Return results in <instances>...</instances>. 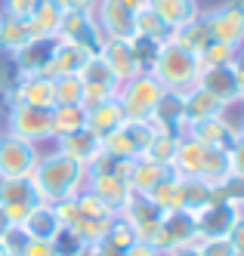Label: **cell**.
I'll return each instance as SVG.
<instances>
[{
  "label": "cell",
  "instance_id": "obj_1",
  "mask_svg": "<svg viewBox=\"0 0 244 256\" xmlns=\"http://www.w3.org/2000/svg\"><path fill=\"white\" fill-rule=\"evenodd\" d=\"M87 164L74 160L71 154L59 152L56 145L41 152V160L31 173V182L37 194L44 198V204H59V200H68L74 194H81L87 186Z\"/></svg>",
  "mask_w": 244,
  "mask_h": 256
},
{
  "label": "cell",
  "instance_id": "obj_2",
  "mask_svg": "<svg viewBox=\"0 0 244 256\" xmlns=\"http://www.w3.org/2000/svg\"><path fill=\"white\" fill-rule=\"evenodd\" d=\"M53 210L59 216L62 228H71L84 244L99 241V238L108 232V226L118 219V213H111L105 204H99L90 192H81V194H74L68 200H59V204H53Z\"/></svg>",
  "mask_w": 244,
  "mask_h": 256
},
{
  "label": "cell",
  "instance_id": "obj_3",
  "mask_svg": "<svg viewBox=\"0 0 244 256\" xmlns=\"http://www.w3.org/2000/svg\"><path fill=\"white\" fill-rule=\"evenodd\" d=\"M198 56L195 52H189L185 46L167 40L158 46V56L152 62V68H148V74H152L164 90H176V93H182V90L195 86V78H198Z\"/></svg>",
  "mask_w": 244,
  "mask_h": 256
},
{
  "label": "cell",
  "instance_id": "obj_4",
  "mask_svg": "<svg viewBox=\"0 0 244 256\" xmlns=\"http://www.w3.org/2000/svg\"><path fill=\"white\" fill-rule=\"evenodd\" d=\"M4 133H13L19 139H28L34 145H50L53 142V126H50V108L22 105L13 102L4 105Z\"/></svg>",
  "mask_w": 244,
  "mask_h": 256
},
{
  "label": "cell",
  "instance_id": "obj_5",
  "mask_svg": "<svg viewBox=\"0 0 244 256\" xmlns=\"http://www.w3.org/2000/svg\"><path fill=\"white\" fill-rule=\"evenodd\" d=\"M155 126L152 120H139V118H127L115 133H108L102 139V152L115 154V158H124V160H136L148 152V145L155 139Z\"/></svg>",
  "mask_w": 244,
  "mask_h": 256
},
{
  "label": "cell",
  "instance_id": "obj_6",
  "mask_svg": "<svg viewBox=\"0 0 244 256\" xmlns=\"http://www.w3.org/2000/svg\"><path fill=\"white\" fill-rule=\"evenodd\" d=\"M210 38L232 50H244V0H219L216 6L204 10Z\"/></svg>",
  "mask_w": 244,
  "mask_h": 256
},
{
  "label": "cell",
  "instance_id": "obj_7",
  "mask_svg": "<svg viewBox=\"0 0 244 256\" xmlns=\"http://www.w3.org/2000/svg\"><path fill=\"white\" fill-rule=\"evenodd\" d=\"M161 96H164V86L148 74V71H139L136 78H130L118 86V102L124 108V114L139 118V120H148V114L155 112Z\"/></svg>",
  "mask_w": 244,
  "mask_h": 256
},
{
  "label": "cell",
  "instance_id": "obj_8",
  "mask_svg": "<svg viewBox=\"0 0 244 256\" xmlns=\"http://www.w3.org/2000/svg\"><path fill=\"white\" fill-rule=\"evenodd\" d=\"M41 204H44V198L37 194L31 176H0V210L7 213V219L16 228Z\"/></svg>",
  "mask_w": 244,
  "mask_h": 256
},
{
  "label": "cell",
  "instance_id": "obj_9",
  "mask_svg": "<svg viewBox=\"0 0 244 256\" xmlns=\"http://www.w3.org/2000/svg\"><path fill=\"white\" fill-rule=\"evenodd\" d=\"M145 6V0H96L93 16L102 31V38H133V22L136 12Z\"/></svg>",
  "mask_w": 244,
  "mask_h": 256
},
{
  "label": "cell",
  "instance_id": "obj_10",
  "mask_svg": "<svg viewBox=\"0 0 244 256\" xmlns=\"http://www.w3.org/2000/svg\"><path fill=\"white\" fill-rule=\"evenodd\" d=\"M118 216L124 219L130 228H133L136 241L155 244L158 226H161V219H164V210H161L148 194H142V192H130V198L124 200V207L118 210Z\"/></svg>",
  "mask_w": 244,
  "mask_h": 256
},
{
  "label": "cell",
  "instance_id": "obj_11",
  "mask_svg": "<svg viewBox=\"0 0 244 256\" xmlns=\"http://www.w3.org/2000/svg\"><path fill=\"white\" fill-rule=\"evenodd\" d=\"M238 59L232 62H219V65H201L195 86L204 90L207 96H213L222 108H235L238 105Z\"/></svg>",
  "mask_w": 244,
  "mask_h": 256
},
{
  "label": "cell",
  "instance_id": "obj_12",
  "mask_svg": "<svg viewBox=\"0 0 244 256\" xmlns=\"http://www.w3.org/2000/svg\"><path fill=\"white\" fill-rule=\"evenodd\" d=\"M192 216H195V226H198V241L201 238H229L232 226L241 216V207L213 192V198L201 210H195Z\"/></svg>",
  "mask_w": 244,
  "mask_h": 256
},
{
  "label": "cell",
  "instance_id": "obj_13",
  "mask_svg": "<svg viewBox=\"0 0 244 256\" xmlns=\"http://www.w3.org/2000/svg\"><path fill=\"white\" fill-rule=\"evenodd\" d=\"M41 152V145L0 130V176H31Z\"/></svg>",
  "mask_w": 244,
  "mask_h": 256
},
{
  "label": "cell",
  "instance_id": "obj_14",
  "mask_svg": "<svg viewBox=\"0 0 244 256\" xmlns=\"http://www.w3.org/2000/svg\"><path fill=\"white\" fill-rule=\"evenodd\" d=\"M59 40H68V44H78L90 52H96L99 44L105 40L102 31L96 25V16L93 10H65L62 16V25H59V34H56Z\"/></svg>",
  "mask_w": 244,
  "mask_h": 256
},
{
  "label": "cell",
  "instance_id": "obj_15",
  "mask_svg": "<svg viewBox=\"0 0 244 256\" xmlns=\"http://www.w3.org/2000/svg\"><path fill=\"white\" fill-rule=\"evenodd\" d=\"M4 105L22 102V105H37V108H53L56 105V84L53 74H19L13 90L0 99Z\"/></svg>",
  "mask_w": 244,
  "mask_h": 256
},
{
  "label": "cell",
  "instance_id": "obj_16",
  "mask_svg": "<svg viewBox=\"0 0 244 256\" xmlns=\"http://www.w3.org/2000/svg\"><path fill=\"white\" fill-rule=\"evenodd\" d=\"M185 244H198V226H195V216L185 213V210H164V219L158 226V238H155V247L158 250H176Z\"/></svg>",
  "mask_w": 244,
  "mask_h": 256
},
{
  "label": "cell",
  "instance_id": "obj_17",
  "mask_svg": "<svg viewBox=\"0 0 244 256\" xmlns=\"http://www.w3.org/2000/svg\"><path fill=\"white\" fill-rule=\"evenodd\" d=\"M81 84H84V105H96V102H105V99H115L118 96V78L108 71V65L93 52L90 62L84 65L81 71Z\"/></svg>",
  "mask_w": 244,
  "mask_h": 256
},
{
  "label": "cell",
  "instance_id": "obj_18",
  "mask_svg": "<svg viewBox=\"0 0 244 256\" xmlns=\"http://www.w3.org/2000/svg\"><path fill=\"white\" fill-rule=\"evenodd\" d=\"M53 46H56V38H31L7 59L16 68V74H50Z\"/></svg>",
  "mask_w": 244,
  "mask_h": 256
},
{
  "label": "cell",
  "instance_id": "obj_19",
  "mask_svg": "<svg viewBox=\"0 0 244 256\" xmlns=\"http://www.w3.org/2000/svg\"><path fill=\"white\" fill-rule=\"evenodd\" d=\"M96 56L108 65V71L118 78V84L130 80L139 74V62H136V52H133V44L124 40V38H105L96 50Z\"/></svg>",
  "mask_w": 244,
  "mask_h": 256
},
{
  "label": "cell",
  "instance_id": "obj_20",
  "mask_svg": "<svg viewBox=\"0 0 244 256\" xmlns=\"http://www.w3.org/2000/svg\"><path fill=\"white\" fill-rule=\"evenodd\" d=\"M235 120L232 114H216V118H204L198 124H189L185 126V136H192L195 142H201L204 148H229V142L235 136Z\"/></svg>",
  "mask_w": 244,
  "mask_h": 256
},
{
  "label": "cell",
  "instance_id": "obj_21",
  "mask_svg": "<svg viewBox=\"0 0 244 256\" xmlns=\"http://www.w3.org/2000/svg\"><path fill=\"white\" fill-rule=\"evenodd\" d=\"M84 192H90L93 198L99 200V204H105L111 213H118L124 207V200L130 198V182L124 176H108V173H87V186Z\"/></svg>",
  "mask_w": 244,
  "mask_h": 256
},
{
  "label": "cell",
  "instance_id": "obj_22",
  "mask_svg": "<svg viewBox=\"0 0 244 256\" xmlns=\"http://www.w3.org/2000/svg\"><path fill=\"white\" fill-rule=\"evenodd\" d=\"M155 130L161 133H173V136H185V108H182V93L176 90H164V96L158 99L155 112L148 114Z\"/></svg>",
  "mask_w": 244,
  "mask_h": 256
},
{
  "label": "cell",
  "instance_id": "obj_23",
  "mask_svg": "<svg viewBox=\"0 0 244 256\" xmlns=\"http://www.w3.org/2000/svg\"><path fill=\"white\" fill-rule=\"evenodd\" d=\"M19 232L25 238H34V241H50L53 244L56 238H59V232H62V222H59V216H56L53 204H41L22 219Z\"/></svg>",
  "mask_w": 244,
  "mask_h": 256
},
{
  "label": "cell",
  "instance_id": "obj_24",
  "mask_svg": "<svg viewBox=\"0 0 244 256\" xmlns=\"http://www.w3.org/2000/svg\"><path fill=\"white\" fill-rule=\"evenodd\" d=\"M124 120H127V114H124L118 96L105 99V102H96V105H87V130L96 133L99 139H105L108 133H115Z\"/></svg>",
  "mask_w": 244,
  "mask_h": 256
},
{
  "label": "cell",
  "instance_id": "obj_25",
  "mask_svg": "<svg viewBox=\"0 0 244 256\" xmlns=\"http://www.w3.org/2000/svg\"><path fill=\"white\" fill-rule=\"evenodd\" d=\"M93 52L78 46V44H68V40H59L56 38V46H53V59H50V74L53 78H65V74H81L84 65L90 62Z\"/></svg>",
  "mask_w": 244,
  "mask_h": 256
},
{
  "label": "cell",
  "instance_id": "obj_26",
  "mask_svg": "<svg viewBox=\"0 0 244 256\" xmlns=\"http://www.w3.org/2000/svg\"><path fill=\"white\" fill-rule=\"evenodd\" d=\"M65 6L59 0H34V10L28 12V28L31 38H56L62 25Z\"/></svg>",
  "mask_w": 244,
  "mask_h": 256
},
{
  "label": "cell",
  "instance_id": "obj_27",
  "mask_svg": "<svg viewBox=\"0 0 244 256\" xmlns=\"http://www.w3.org/2000/svg\"><path fill=\"white\" fill-rule=\"evenodd\" d=\"M167 176H173V170L167 167V164H158L152 158H136V160H130V170H127V182H130V188L133 192H142L148 194L158 182H164Z\"/></svg>",
  "mask_w": 244,
  "mask_h": 256
},
{
  "label": "cell",
  "instance_id": "obj_28",
  "mask_svg": "<svg viewBox=\"0 0 244 256\" xmlns=\"http://www.w3.org/2000/svg\"><path fill=\"white\" fill-rule=\"evenodd\" d=\"M50 145H56L59 152H65V154H71L74 160H81V164H90L99 158V152H102V139L96 136V133H90L87 126L84 130H78V133H68V136H59V139H53Z\"/></svg>",
  "mask_w": 244,
  "mask_h": 256
},
{
  "label": "cell",
  "instance_id": "obj_29",
  "mask_svg": "<svg viewBox=\"0 0 244 256\" xmlns=\"http://www.w3.org/2000/svg\"><path fill=\"white\" fill-rule=\"evenodd\" d=\"M31 40L28 19L10 12L7 6H0V56H13V52Z\"/></svg>",
  "mask_w": 244,
  "mask_h": 256
},
{
  "label": "cell",
  "instance_id": "obj_30",
  "mask_svg": "<svg viewBox=\"0 0 244 256\" xmlns=\"http://www.w3.org/2000/svg\"><path fill=\"white\" fill-rule=\"evenodd\" d=\"M204 145L195 142L192 136H179V145H176V154H173V164L170 170L182 179H195L201 176V167H204Z\"/></svg>",
  "mask_w": 244,
  "mask_h": 256
},
{
  "label": "cell",
  "instance_id": "obj_31",
  "mask_svg": "<svg viewBox=\"0 0 244 256\" xmlns=\"http://www.w3.org/2000/svg\"><path fill=\"white\" fill-rule=\"evenodd\" d=\"M148 6H152L158 12V19L167 25V28H179L185 22H192L195 16H201V4H195V0H145Z\"/></svg>",
  "mask_w": 244,
  "mask_h": 256
},
{
  "label": "cell",
  "instance_id": "obj_32",
  "mask_svg": "<svg viewBox=\"0 0 244 256\" xmlns=\"http://www.w3.org/2000/svg\"><path fill=\"white\" fill-rule=\"evenodd\" d=\"M182 108H185V126L189 124H198L204 118H216V114H226L229 108H222L213 96H207L204 90L198 86H189L182 90Z\"/></svg>",
  "mask_w": 244,
  "mask_h": 256
},
{
  "label": "cell",
  "instance_id": "obj_33",
  "mask_svg": "<svg viewBox=\"0 0 244 256\" xmlns=\"http://www.w3.org/2000/svg\"><path fill=\"white\" fill-rule=\"evenodd\" d=\"M50 126H53V139L84 130L87 126V105H53L50 108Z\"/></svg>",
  "mask_w": 244,
  "mask_h": 256
},
{
  "label": "cell",
  "instance_id": "obj_34",
  "mask_svg": "<svg viewBox=\"0 0 244 256\" xmlns=\"http://www.w3.org/2000/svg\"><path fill=\"white\" fill-rule=\"evenodd\" d=\"M170 40L179 44V46H185L189 52H195V56H198L201 46L210 40V28H207V19H204V10H201V16H195L192 22L173 28V31H170Z\"/></svg>",
  "mask_w": 244,
  "mask_h": 256
},
{
  "label": "cell",
  "instance_id": "obj_35",
  "mask_svg": "<svg viewBox=\"0 0 244 256\" xmlns=\"http://www.w3.org/2000/svg\"><path fill=\"white\" fill-rule=\"evenodd\" d=\"M133 38L152 40V44H167V40H170V28H167V25L158 19V12L145 4V6L136 12V22H133Z\"/></svg>",
  "mask_w": 244,
  "mask_h": 256
},
{
  "label": "cell",
  "instance_id": "obj_36",
  "mask_svg": "<svg viewBox=\"0 0 244 256\" xmlns=\"http://www.w3.org/2000/svg\"><path fill=\"white\" fill-rule=\"evenodd\" d=\"M179 182H182V200H179V210H185V213H195V210H201L207 200L213 198V186L210 182H204V179H182L179 176Z\"/></svg>",
  "mask_w": 244,
  "mask_h": 256
},
{
  "label": "cell",
  "instance_id": "obj_37",
  "mask_svg": "<svg viewBox=\"0 0 244 256\" xmlns=\"http://www.w3.org/2000/svg\"><path fill=\"white\" fill-rule=\"evenodd\" d=\"M232 176V167H229V152L226 148H207L204 152V167H201V176L204 182H210V186H219L222 179Z\"/></svg>",
  "mask_w": 244,
  "mask_h": 256
},
{
  "label": "cell",
  "instance_id": "obj_38",
  "mask_svg": "<svg viewBox=\"0 0 244 256\" xmlns=\"http://www.w3.org/2000/svg\"><path fill=\"white\" fill-rule=\"evenodd\" d=\"M148 198H152L161 210H179V200H182V182H179V176L173 173V176H167L164 182H158V186L148 192Z\"/></svg>",
  "mask_w": 244,
  "mask_h": 256
},
{
  "label": "cell",
  "instance_id": "obj_39",
  "mask_svg": "<svg viewBox=\"0 0 244 256\" xmlns=\"http://www.w3.org/2000/svg\"><path fill=\"white\" fill-rule=\"evenodd\" d=\"M56 84V105H84V84L78 74L53 78Z\"/></svg>",
  "mask_w": 244,
  "mask_h": 256
},
{
  "label": "cell",
  "instance_id": "obj_40",
  "mask_svg": "<svg viewBox=\"0 0 244 256\" xmlns=\"http://www.w3.org/2000/svg\"><path fill=\"white\" fill-rule=\"evenodd\" d=\"M176 145H179V136H173V133H155V139H152V145H148V152H145V158H152V160H158V164H167L170 167L173 164V154H176Z\"/></svg>",
  "mask_w": 244,
  "mask_h": 256
},
{
  "label": "cell",
  "instance_id": "obj_41",
  "mask_svg": "<svg viewBox=\"0 0 244 256\" xmlns=\"http://www.w3.org/2000/svg\"><path fill=\"white\" fill-rule=\"evenodd\" d=\"M99 241H102L105 247H111V250H115V253H124V250H127L130 244L136 241V234H133V228H130V226L124 222V219L118 216L115 222L108 226V232H105V234L99 238Z\"/></svg>",
  "mask_w": 244,
  "mask_h": 256
},
{
  "label": "cell",
  "instance_id": "obj_42",
  "mask_svg": "<svg viewBox=\"0 0 244 256\" xmlns=\"http://www.w3.org/2000/svg\"><path fill=\"white\" fill-rule=\"evenodd\" d=\"M241 52L238 50H232V46H226V44H219V40H207L201 46V52H198V62L201 65H219V62H232V59H238Z\"/></svg>",
  "mask_w": 244,
  "mask_h": 256
},
{
  "label": "cell",
  "instance_id": "obj_43",
  "mask_svg": "<svg viewBox=\"0 0 244 256\" xmlns=\"http://www.w3.org/2000/svg\"><path fill=\"white\" fill-rule=\"evenodd\" d=\"M213 192L219 194V198H226V200H232V204H244V179L241 176H229V179H222L219 186H213Z\"/></svg>",
  "mask_w": 244,
  "mask_h": 256
},
{
  "label": "cell",
  "instance_id": "obj_44",
  "mask_svg": "<svg viewBox=\"0 0 244 256\" xmlns=\"http://www.w3.org/2000/svg\"><path fill=\"white\" fill-rule=\"evenodd\" d=\"M198 250H201V256H238L229 238H201Z\"/></svg>",
  "mask_w": 244,
  "mask_h": 256
},
{
  "label": "cell",
  "instance_id": "obj_45",
  "mask_svg": "<svg viewBox=\"0 0 244 256\" xmlns=\"http://www.w3.org/2000/svg\"><path fill=\"white\" fill-rule=\"evenodd\" d=\"M130 44H133V52H136L139 68H142V71H148V68H152V62H155V56H158V46H161V44L142 40V38H130Z\"/></svg>",
  "mask_w": 244,
  "mask_h": 256
},
{
  "label": "cell",
  "instance_id": "obj_46",
  "mask_svg": "<svg viewBox=\"0 0 244 256\" xmlns=\"http://www.w3.org/2000/svg\"><path fill=\"white\" fill-rule=\"evenodd\" d=\"M229 167H232V176H241L244 179V133H235L232 142H229Z\"/></svg>",
  "mask_w": 244,
  "mask_h": 256
},
{
  "label": "cell",
  "instance_id": "obj_47",
  "mask_svg": "<svg viewBox=\"0 0 244 256\" xmlns=\"http://www.w3.org/2000/svg\"><path fill=\"white\" fill-rule=\"evenodd\" d=\"M121 256H164V250H158L155 244H148V241H133Z\"/></svg>",
  "mask_w": 244,
  "mask_h": 256
},
{
  "label": "cell",
  "instance_id": "obj_48",
  "mask_svg": "<svg viewBox=\"0 0 244 256\" xmlns=\"http://www.w3.org/2000/svg\"><path fill=\"white\" fill-rule=\"evenodd\" d=\"M229 241H232L235 253H238V256H244V216H238V222L232 226V232H229Z\"/></svg>",
  "mask_w": 244,
  "mask_h": 256
},
{
  "label": "cell",
  "instance_id": "obj_49",
  "mask_svg": "<svg viewBox=\"0 0 244 256\" xmlns=\"http://www.w3.org/2000/svg\"><path fill=\"white\" fill-rule=\"evenodd\" d=\"M238 108H244V56H238Z\"/></svg>",
  "mask_w": 244,
  "mask_h": 256
},
{
  "label": "cell",
  "instance_id": "obj_50",
  "mask_svg": "<svg viewBox=\"0 0 244 256\" xmlns=\"http://www.w3.org/2000/svg\"><path fill=\"white\" fill-rule=\"evenodd\" d=\"M164 256H201L198 244H185V247H176V250H167Z\"/></svg>",
  "mask_w": 244,
  "mask_h": 256
},
{
  "label": "cell",
  "instance_id": "obj_51",
  "mask_svg": "<svg viewBox=\"0 0 244 256\" xmlns=\"http://www.w3.org/2000/svg\"><path fill=\"white\" fill-rule=\"evenodd\" d=\"M65 10H93L96 6V0H59Z\"/></svg>",
  "mask_w": 244,
  "mask_h": 256
},
{
  "label": "cell",
  "instance_id": "obj_52",
  "mask_svg": "<svg viewBox=\"0 0 244 256\" xmlns=\"http://www.w3.org/2000/svg\"><path fill=\"white\" fill-rule=\"evenodd\" d=\"M16 226L10 222V219H7V213L4 210H0V241H7V238H10V232H13Z\"/></svg>",
  "mask_w": 244,
  "mask_h": 256
},
{
  "label": "cell",
  "instance_id": "obj_53",
  "mask_svg": "<svg viewBox=\"0 0 244 256\" xmlns=\"http://www.w3.org/2000/svg\"><path fill=\"white\" fill-rule=\"evenodd\" d=\"M238 112H241V118L235 120V130H238V133H244V108H238Z\"/></svg>",
  "mask_w": 244,
  "mask_h": 256
},
{
  "label": "cell",
  "instance_id": "obj_54",
  "mask_svg": "<svg viewBox=\"0 0 244 256\" xmlns=\"http://www.w3.org/2000/svg\"><path fill=\"white\" fill-rule=\"evenodd\" d=\"M0 256H13V250H10V247H7L4 241H0Z\"/></svg>",
  "mask_w": 244,
  "mask_h": 256
},
{
  "label": "cell",
  "instance_id": "obj_55",
  "mask_svg": "<svg viewBox=\"0 0 244 256\" xmlns=\"http://www.w3.org/2000/svg\"><path fill=\"white\" fill-rule=\"evenodd\" d=\"M78 256H93V253H90V244H87V247H84V250H81Z\"/></svg>",
  "mask_w": 244,
  "mask_h": 256
},
{
  "label": "cell",
  "instance_id": "obj_56",
  "mask_svg": "<svg viewBox=\"0 0 244 256\" xmlns=\"http://www.w3.org/2000/svg\"><path fill=\"white\" fill-rule=\"evenodd\" d=\"M195 4H201V6H204V0H195Z\"/></svg>",
  "mask_w": 244,
  "mask_h": 256
},
{
  "label": "cell",
  "instance_id": "obj_57",
  "mask_svg": "<svg viewBox=\"0 0 244 256\" xmlns=\"http://www.w3.org/2000/svg\"><path fill=\"white\" fill-rule=\"evenodd\" d=\"M241 216H244V204H241Z\"/></svg>",
  "mask_w": 244,
  "mask_h": 256
},
{
  "label": "cell",
  "instance_id": "obj_58",
  "mask_svg": "<svg viewBox=\"0 0 244 256\" xmlns=\"http://www.w3.org/2000/svg\"><path fill=\"white\" fill-rule=\"evenodd\" d=\"M241 56H244V50H241Z\"/></svg>",
  "mask_w": 244,
  "mask_h": 256
},
{
  "label": "cell",
  "instance_id": "obj_59",
  "mask_svg": "<svg viewBox=\"0 0 244 256\" xmlns=\"http://www.w3.org/2000/svg\"><path fill=\"white\" fill-rule=\"evenodd\" d=\"M0 4H4V0H0Z\"/></svg>",
  "mask_w": 244,
  "mask_h": 256
}]
</instances>
